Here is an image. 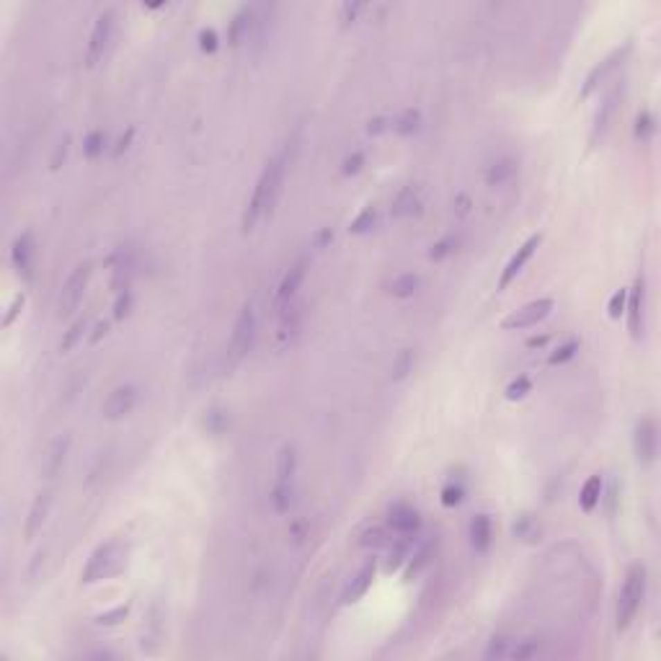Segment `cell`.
Instances as JSON below:
<instances>
[{"instance_id":"cell-1","label":"cell","mask_w":661,"mask_h":661,"mask_svg":"<svg viewBox=\"0 0 661 661\" xmlns=\"http://www.w3.org/2000/svg\"><path fill=\"white\" fill-rule=\"evenodd\" d=\"M287 163H290L287 161V152H279V155H274V158L264 166V170H261V176H258V181H256V186H254V194H251V199L246 202L243 218H240L243 233H251L264 218H272L276 202H279V194H282Z\"/></svg>"},{"instance_id":"cell-2","label":"cell","mask_w":661,"mask_h":661,"mask_svg":"<svg viewBox=\"0 0 661 661\" xmlns=\"http://www.w3.org/2000/svg\"><path fill=\"white\" fill-rule=\"evenodd\" d=\"M646 584H649V579H646L643 563H633L625 571L623 586H620L617 602H615V628H617V633H625L638 617L643 599H646Z\"/></svg>"},{"instance_id":"cell-3","label":"cell","mask_w":661,"mask_h":661,"mask_svg":"<svg viewBox=\"0 0 661 661\" xmlns=\"http://www.w3.org/2000/svg\"><path fill=\"white\" fill-rule=\"evenodd\" d=\"M127 563V545L122 540H109L101 543L98 548L91 553L88 563H85L80 581L83 584H96V581H106V579L116 576Z\"/></svg>"},{"instance_id":"cell-4","label":"cell","mask_w":661,"mask_h":661,"mask_svg":"<svg viewBox=\"0 0 661 661\" xmlns=\"http://www.w3.org/2000/svg\"><path fill=\"white\" fill-rule=\"evenodd\" d=\"M256 341V305L254 300H248L236 318L233 333H230V344H227V367H238L246 354L254 349Z\"/></svg>"},{"instance_id":"cell-5","label":"cell","mask_w":661,"mask_h":661,"mask_svg":"<svg viewBox=\"0 0 661 661\" xmlns=\"http://www.w3.org/2000/svg\"><path fill=\"white\" fill-rule=\"evenodd\" d=\"M88 279H91V261H83L70 272V276L60 290V297H57V315L60 318H67L78 310V305L85 294V287H88Z\"/></svg>"},{"instance_id":"cell-6","label":"cell","mask_w":661,"mask_h":661,"mask_svg":"<svg viewBox=\"0 0 661 661\" xmlns=\"http://www.w3.org/2000/svg\"><path fill=\"white\" fill-rule=\"evenodd\" d=\"M633 450L635 463L641 468H651L656 463V455H659V426H656L653 416H643L641 421L635 424Z\"/></svg>"},{"instance_id":"cell-7","label":"cell","mask_w":661,"mask_h":661,"mask_svg":"<svg viewBox=\"0 0 661 661\" xmlns=\"http://www.w3.org/2000/svg\"><path fill=\"white\" fill-rule=\"evenodd\" d=\"M553 310V300L550 297H540V300H532V303L522 305L520 310L509 312L504 321H501V328L504 330H522V328H532L538 326L540 321H545Z\"/></svg>"},{"instance_id":"cell-8","label":"cell","mask_w":661,"mask_h":661,"mask_svg":"<svg viewBox=\"0 0 661 661\" xmlns=\"http://www.w3.org/2000/svg\"><path fill=\"white\" fill-rule=\"evenodd\" d=\"M625 315H628V330L635 341L643 339L646 330V276L638 274L635 284L628 290V303H625Z\"/></svg>"},{"instance_id":"cell-9","label":"cell","mask_w":661,"mask_h":661,"mask_svg":"<svg viewBox=\"0 0 661 661\" xmlns=\"http://www.w3.org/2000/svg\"><path fill=\"white\" fill-rule=\"evenodd\" d=\"M308 266H310V258H308V256H300V258L290 266V272L282 276V282H279L276 294H274V310L276 312H282L287 305H292L294 300H297V290H300V284L305 282Z\"/></svg>"},{"instance_id":"cell-10","label":"cell","mask_w":661,"mask_h":661,"mask_svg":"<svg viewBox=\"0 0 661 661\" xmlns=\"http://www.w3.org/2000/svg\"><path fill=\"white\" fill-rule=\"evenodd\" d=\"M114 31V10H104L98 19H96L94 28H91V37H88V47H85V65L94 67L101 62L106 47H109V39Z\"/></svg>"},{"instance_id":"cell-11","label":"cell","mask_w":661,"mask_h":661,"mask_svg":"<svg viewBox=\"0 0 661 661\" xmlns=\"http://www.w3.org/2000/svg\"><path fill=\"white\" fill-rule=\"evenodd\" d=\"M620 98H623V85H615L612 91L605 96V101L599 104V109L594 114V122H592V132H589V148H597L599 142L605 140L607 130L612 127V119L617 114Z\"/></svg>"},{"instance_id":"cell-12","label":"cell","mask_w":661,"mask_h":661,"mask_svg":"<svg viewBox=\"0 0 661 661\" xmlns=\"http://www.w3.org/2000/svg\"><path fill=\"white\" fill-rule=\"evenodd\" d=\"M34 258H37V243H34V233L24 230L21 236H16L13 246H10V264L16 269V274L24 282H31L34 276Z\"/></svg>"},{"instance_id":"cell-13","label":"cell","mask_w":661,"mask_h":661,"mask_svg":"<svg viewBox=\"0 0 661 661\" xmlns=\"http://www.w3.org/2000/svg\"><path fill=\"white\" fill-rule=\"evenodd\" d=\"M631 49H633V44H623V47L612 49V52H610V55H607L605 60H602V62H599V65H597L594 70H592V73L586 76L584 88H581V98H589V96L594 94L597 88H599V85L605 83L607 78L612 76V73H615V70H617V67L623 65V62H625V57L631 55Z\"/></svg>"},{"instance_id":"cell-14","label":"cell","mask_w":661,"mask_h":661,"mask_svg":"<svg viewBox=\"0 0 661 661\" xmlns=\"http://www.w3.org/2000/svg\"><path fill=\"white\" fill-rule=\"evenodd\" d=\"M52 504H55V488H44V491H39L37 496H34L31 506H28L26 522H24V538L34 540L39 532H42V527H44V522H47V517H49Z\"/></svg>"},{"instance_id":"cell-15","label":"cell","mask_w":661,"mask_h":661,"mask_svg":"<svg viewBox=\"0 0 661 661\" xmlns=\"http://www.w3.org/2000/svg\"><path fill=\"white\" fill-rule=\"evenodd\" d=\"M540 243H543V236H540V233H535V236H529L527 240H525V243L517 248V254H514L509 261H506V266H504V272H501V276H499V292H501V290H506V287H509V284L522 274L525 264H527L529 258L535 256V251L540 248Z\"/></svg>"},{"instance_id":"cell-16","label":"cell","mask_w":661,"mask_h":661,"mask_svg":"<svg viewBox=\"0 0 661 661\" xmlns=\"http://www.w3.org/2000/svg\"><path fill=\"white\" fill-rule=\"evenodd\" d=\"M134 406H137V387L119 385V387H114L112 393L106 396L101 411H104V416L109 418V421H119V418L132 414Z\"/></svg>"},{"instance_id":"cell-17","label":"cell","mask_w":661,"mask_h":661,"mask_svg":"<svg viewBox=\"0 0 661 661\" xmlns=\"http://www.w3.org/2000/svg\"><path fill=\"white\" fill-rule=\"evenodd\" d=\"M387 527H390V532L398 535V538H414L416 532L421 529V517H418V511H416L414 506L396 504V506L390 509V517H387Z\"/></svg>"},{"instance_id":"cell-18","label":"cell","mask_w":661,"mask_h":661,"mask_svg":"<svg viewBox=\"0 0 661 661\" xmlns=\"http://www.w3.org/2000/svg\"><path fill=\"white\" fill-rule=\"evenodd\" d=\"M375 574H378V563H375V558H369V561L362 563V568H359L357 574H354V579L346 584L344 594H341V605H354V602H359L362 597L367 594L372 581H375Z\"/></svg>"},{"instance_id":"cell-19","label":"cell","mask_w":661,"mask_h":661,"mask_svg":"<svg viewBox=\"0 0 661 661\" xmlns=\"http://www.w3.org/2000/svg\"><path fill=\"white\" fill-rule=\"evenodd\" d=\"M303 305L294 300L292 305H287L282 312H279V328H276V339H279V344L282 346H287V344H292L294 339H297V333H300V328H303Z\"/></svg>"},{"instance_id":"cell-20","label":"cell","mask_w":661,"mask_h":661,"mask_svg":"<svg viewBox=\"0 0 661 661\" xmlns=\"http://www.w3.org/2000/svg\"><path fill=\"white\" fill-rule=\"evenodd\" d=\"M67 452H70V437H57L55 442L47 447V452L42 457V473L44 478H55L57 473L62 470V465L67 460Z\"/></svg>"},{"instance_id":"cell-21","label":"cell","mask_w":661,"mask_h":661,"mask_svg":"<svg viewBox=\"0 0 661 661\" xmlns=\"http://www.w3.org/2000/svg\"><path fill=\"white\" fill-rule=\"evenodd\" d=\"M470 548L478 553V556H486L488 548L493 543V525L488 514H475L470 520Z\"/></svg>"},{"instance_id":"cell-22","label":"cell","mask_w":661,"mask_h":661,"mask_svg":"<svg viewBox=\"0 0 661 661\" xmlns=\"http://www.w3.org/2000/svg\"><path fill=\"white\" fill-rule=\"evenodd\" d=\"M251 24H254V6H243L227 24V44L240 47L251 37Z\"/></svg>"},{"instance_id":"cell-23","label":"cell","mask_w":661,"mask_h":661,"mask_svg":"<svg viewBox=\"0 0 661 661\" xmlns=\"http://www.w3.org/2000/svg\"><path fill=\"white\" fill-rule=\"evenodd\" d=\"M421 207V189L418 186H403L398 191V197L393 199V207H390V215L396 220L411 218L414 212H418Z\"/></svg>"},{"instance_id":"cell-24","label":"cell","mask_w":661,"mask_h":661,"mask_svg":"<svg viewBox=\"0 0 661 661\" xmlns=\"http://www.w3.org/2000/svg\"><path fill=\"white\" fill-rule=\"evenodd\" d=\"M294 473H297V450L294 444H284L279 455H276V481L274 483H287L294 486Z\"/></svg>"},{"instance_id":"cell-25","label":"cell","mask_w":661,"mask_h":661,"mask_svg":"<svg viewBox=\"0 0 661 661\" xmlns=\"http://www.w3.org/2000/svg\"><path fill=\"white\" fill-rule=\"evenodd\" d=\"M602 501V475H589L581 486V493H579V506L581 511H594Z\"/></svg>"},{"instance_id":"cell-26","label":"cell","mask_w":661,"mask_h":661,"mask_svg":"<svg viewBox=\"0 0 661 661\" xmlns=\"http://www.w3.org/2000/svg\"><path fill=\"white\" fill-rule=\"evenodd\" d=\"M421 124H424V116H421V112L418 109H406V112H400L393 119V130H396L400 137H414L418 130H421Z\"/></svg>"},{"instance_id":"cell-27","label":"cell","mask_w":661,"mask_h":661,"mask_svg":"<svg viewBox=\"0 0 661 661\" xmlns=\"http://www.w3.org/2000/svg\"><path fill=\"white\" fill-rule=\"evenodd\" d=\"M514 170H517V166H514V161L511 158H499V161H493L491 166H488V170H486V184L488 186H504L506 181L514 176Z\"/></svg>"},{"instance_id":"cell-28","label":"cell","mask_w":661,"mask_h":661,"mask_svg":"<svg viewBox=\"0 0 661 661\" xmlns=\"http://www.w3.org/2000/svg\"><path fill=\"white\" fill-rule=\"evenodd\" d=\"M418 287H421V276L408 272V274H400L390 282V294L406 300V297H414V294L418 292Z\"/></svg>"},{"instance_id":"cell-29","label":"cell","mask_w":661,"mask_h":661,"mask_svg":"<svg viewBox=\"0 0 661 661\" xmlns=\"http://www.w3.org/2000/svg\"><path fill=\"white\" fill-rule=\"evenodd\" d=\"M408 561V538H400L387 545V561H385V571H398Z\"/></svg>"},{"instance_id":"cell-30","label":"cell","mask_w":661,"mask_h":661,"mask_svg":"<svg viewBox=\"0 0 661 661\" xmlns=\"http://www.w3.org/2000/svg\"><path fill=\"white\" fill-rule=\"evenodd\" d=\"M411 372H414V351H411V349H400L396 357H393L390 378H393V382H400V380H406Z\"/></svg>"},{"instance_id":"cell-31","label":"cell","mask_w":661,"mask_h":661,"mask_svg":"<svg viewBox=\"0 0 661 661\" xmlns=\"http://www.w3.org/2000/svg\"><path fill=\"white\" fill-rule=\"evenodd\" d=\"M364 548H372V550H378V548H387L390 543H393V532H390V527H372V529H367L364 535H362V540H359Z\"/></svg>"},{"instance_id":"cell-32","label":"cell","mask_w":661,"mask_h":661,"mask_svg":"<svg viewBox=\"0 0 661 661\" xmlns=\"http://www.w3.org/2000/svg\"><path fill=\"white\" fill-rule=\"evenodd\" d=\"M375 222H378V209H375V207H364L357 215V218L351 220L349 233H351V236H364V233H369V230L375 227Z\"/></svg>"},{"instance_id":"cell-33","label":"cell","mask_w":661,"mask_h":661,"mask_svg":"<svg viewBox=\"0 0 661 661\" xmlns=\"http://www.w3.org/2000/svg\"><path fill=\"white\" fill-rule=\"evenodd\" d=\"M85 330H88V323L80 318V321H76L70 328L65 330V336L60 339V354H67V351H73L78 346V341L85 336Z\"/></svg>"},{"instance_id":"cell-34","label":"cell","mask_w":661,"mask_h":661,"mask_svg":"<svg viewBox=\"0 0 661 661\" xmlns=\"http://www.w3.org/2000/svg\"><path fill=\"white\" fill-rule=\"evenodd\" d=\"M656 134V116L651 112H641L635 116V140L651 142Z\"/></svg>"},{"instance_id":"cell-35","label":"cell","mask_w":661,"mask_h":661,"mask_svg":"<svg viewBox=\"0 0 661 661\" xmlns=\"http://www.w3.org/2000/svg\"><path fill=\"white\" fill-rule=\"evenodd\" d=\"M514 641H517V638H506V635H496V638H491V641H488V646H486V651H483V656H486V659H509V653H511V646H514Z\"/></svg>"},{"instance_id":"cell-36","label":"cell","mask_w":661,"mask_h":661,"mask_svg":"<svg viewBox=\"0 0 661 661\" xmlns=\"http://www.w3.org/2000/svg\"><path fill=\"white\" fill-rule=\"evenodd\" d=\"M104 148H106V134L101 132V130H91V132L85 134L83 152H85V158H88V161H96V158L104 152Z\"/></svg>"},{"instance_id":"cell-37","label":"cell","mask_w":661,"mask_h":661,"mask_svg":"<svg viewBox=\"0 0 661 661\" xmlns=\"http://www.w3.org/2000/svg\"><path fill=\"white\" fill-rule=\"evenodd\" d=\"M439 501H442V506H447V509H452V506H457V504H463L465 486L460 481H450L442 488V493H439Z\"/></svg>"},{"instance_id":"cell-38","label":"cell","mask_w":661,"mask_h":661,"mask_svg":"<svg viewBox=\"0 0 661 661\" xmlns=\"http://www.w3.org/2000/svg\"><path fill=\"white\" fill-rule=\"evenodd\" d=\"M540 653V641L538 638H517L514 641V646H511V653H509V659H517V661H522V659H532V656H538Z\"/></svg>"},{"instance_id":"cell-39","label":"cell","mask_w":661,"mask_h":661,"mask_svg":"<svg viewBox=\"0 0 661 661\" xmlns=\"http://www.w3.org/2000/svg\"><path fill=\"white\" fill-rule=\"evenodd\" d=\"M576 351H579V341H576V339L563 341V344H561V346H558V349L548 357V364H550V367L566 364V362H571V359L576 357Z\"/></svg>"},{"instance_id":"cell-40","label":"cell","mask_w":661,"mask_h":661,"mask_svg":"<svg viewBox=\"0 0 661 661\" xmlns=\"http://www.w3.org/2000/svg\"><path fill=\"white\" fill-rule=\"evenodd\" d=\"M529 393H532V380H529L527 375L514 378L509 385H506V390H504L506 400H522V398H527Z\"/></svg>"},{"instance_id":"cell-41","label":"cell","mask_w":661,"mask_h":661,"mask_svg":"<svg viewBox=\"0 0 661 661\" xmlns=\"http://www.w3.org/2000/svg\"><path fill=\"white\" fill-rule=\"evenodd\" d=\"M204 429H207V434H212V437L222 434V432L227 429V414H225V411H220V408H212V411H207V416H204Z\"/></svg>"},{"instance_id":"cell-42","label":"cell","mask_w":661,"mask_h":661,"mask_svg":"<svg viewBox=\"0 0 661 661\" xmlns=\"http://www.w3.org/2000/svg\"><path fill=\"white\" fill-rule=\"evenodd\" d=\"M429 561H432V543H424V545H421V548H418V550L414 553V558L408 561L406 579L416 576V574H418V571H421V568H424L426 563H429Z\"/></svg>"},{"instance_id":"cell-43","label":"cell","mask_w":661,"mask_h":661,"mask_svg":"<svg viewBox=\"0 0 661 661\" xmlns=\"http://www.w3.org/2000/svg\"><path fill=\"white\" fill-rule=\"evenodd\" d=\"M132 305H134L132 290L116 292V300H114V321H124V318L132 312Z\"/></svg>"},{"instance_id":"cell-44","label":"cell","mask_w":661,"mask_h":661,"mask_svg":"<svg viewBox=\"0 0 661 661\" xmlns=\"http://www.w3.org/2000/svg\"><path fill=\"white\" fill-rule=\"evenodd\" d=\"M535 532H538V525H535V520H532L529 514H522L520 520L511 525V535L520 540H532Z\"/></svg>"},{"instance_id":"cell-45","label":"cell","mask_w":661,"mask_h":661,"mask_svg":"<svg viewBox=\"0 0 661 661\" xmlns=\"http://www.w3.org/2000/svg\"><path fill=\"white\" fill-rule=\"evenodd\" d=\"M455 248H457V240H455L452 236L437 240L434 246H432V251H429V261H442V258L455 254Z\"/></svg>"},{"instance_id":"cell-46","label":"cell","mask_w":661,"mask_h":661,"mask_svg":"<svg viewBox=\"0 0 661 661\" xmlns=\"http://www.w3.org/2000/svg\"><path fill=\"white\" fill-rule=\"evenodd\" d=\"M199 49L204 52V55H215L220 49V37L215 28H202L199 31Z\"/></svg>"},{"instance_id":"cell-47","label":"cell","mask_w":661,"mask_h":661,"mask_svg":"<svg viewBox=\"0 0 661 661\" xmlns=\"http://www.w3.org/2000/svg\"><path fill=\"white\" fill-rule=\"evenodd\" d=\"M364 161H367V158H364V152L354 150L351 155H346V158H344V163H341V173H344V176H357L359 170L364 168Z\"/></svg>"},{"instance_id":"cell-48","label":"cell","mask_w":661,"mask_h":661,"mask_svg":"<svg viewBox=\"0 0 661 661\" xmlns=\"http://www.w3.org/2000/svg\"><path fill=\"white\" fill-rule=\"evenodd\" d=\"M130 615V605H119V607H114V610H109V612H101L98 617H96V625H119Z\"/></svg>"},{"instance_id":"cell-49","label":"cell","mask_w":661,"mask_h":661,"mask_svg":"<svg viewBox=\"0 0 661 661\" xmlns=\"http://www.w3.org/2000/svg\"><path fill=\"white\" fill-rule=\"evenodd\" d=\"M24 305H26V294L19 292L13 300H10L8 310H6V315H3V328H10L13 326V321L21 315V310H24Z\"/></svg>"},{"instance_id":"cell-50","label":"cell","mask_w":661,"mask_h":661,"mask_svg":"<svg viewBox=\"0 0 661 661\" xmlns=\"http://www.w3.org/2000/svg\"><path fill=\"white\" fill-rule=\"evenodd\" d=\"M625 303H628V290H617V292L610 297V303H607V315H610L612 321H617L625 312Z\"/></svg>"},{"instance_id":"cell-51","label":"cell","mask_w":661,"mask_h":661,"mask_svg":"<svg viewBox=\"0 0 661 661\" xmlns=\"http://www.w3.org/2000/svg\"><path fill=\"white\" fill-rule=\"evenodd\" d=\"M67 148H70V137H62V140L57 142V148H55V155H52V161H49V168L52 170H57L62 163H65V158H67Z\"/></svg>"},{"instance_id":"cell-52","label":"cell","mask_w":661,"mask_h":661,"mask_svg":"<svg viewBox=\"0 0 661 661\" xmlns=\"http://www.w3.org/2000/svg\"><path fill=\"white\" fill-rule=\"evenodd\" d=\"M132 137H134V127H130L127 132L116 140V145H114V150H112V158H122V152H127L130 150V145H132Z\"/></svg>"},{"instance_id":"cell-53","label":"cell","mask_w":661,"mask_h":661,"mask_svg":"<svg viewBox=\"0 0 661 661\" xmlns=\"http://www.w3.org/2000/svg\"><path fill=\"white\" fill-rule=\"evenodd\" d=\"M387 127H393V122H390L387 116H375V119H369V122H367V134L378 137V134L385 132Z\"/></svg>"},{"instance_id":"cell-54","label":"cell","mask_w":661,"mask_h":661,"mask_svg":"<svg viewBox=\"0 0 661 661\" xmlns=\"http://www.w3.org/2000/svg\"><path fill=\"white\" fill-rule=\"evenodd\" d=\"M359 10H362V6L359 3H344L341 6V21L349 26V24H354L357 21V16H359Z\"/></svg>"},{"instance_id":"cell-55","label":"cell","mask_w":661,"mask_h":661,"mask_svg":"<svg viewBox=\"0 0 661 661\" xmlns=\"http://www.w3.org/2000/svg\"><path fill=\"white\" fill-rule=\"evenodd\" d=\"M333 240V227H321L318 233H315V238H312V243H315V248H326Z\"/></svg>"},{"instance_id":"cell-56","label":"cell","mask_w":661,"mask_h":661,"mask_svg":"<svg viewBox=\"0 0 661 661\" xmlns=\"http://www.w3.org/2000/svg\"><path fill=\"white\" fill-rule=\"evenodd\" d=\"M109 328H112V323H109V321H98V323H96L94 333L88 336V341H91V344H98V341H101L106 333H109Z\"/></svg>"},{"instance_id":"cell-57","label":"cell","mask_w":661,"mask_h":661,"mask_svg":"<svg viewBox=\"0 0 661 661\" xmlns=\"http://www.w3.org/2000/svg\"><path fill=\"white\" fill-rule=\"evenodd\" d=\"M455 212L463 218V215H468V209H470V199H468V194H460V197L455 199Z\"/></svg>"},{"instance_id":"cell-58","label":"cell","mask_w":661,"mask_h":661,"mask_svg":"<svg viewBox=\"0 0 661 661\" xmlns=\"http://www.w3.org/2000/svg\"><path fill=\"white\" fill-rule=\"evenodd\" d=\"M545 344H548V336H532V339H527L529 349H540V346H545Z\"/></svg>"}]
</instances>
